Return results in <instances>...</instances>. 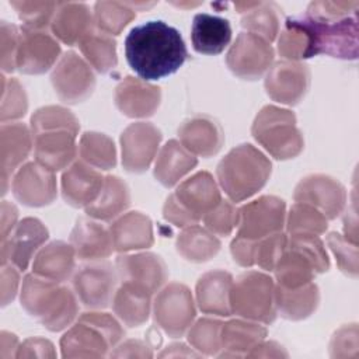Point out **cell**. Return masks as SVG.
Returning a JSON list of instances; mask_svg holds the SVG:
<instances>
[{
	"mask_svg": "<svg viewBox=\"0 0 359 359\" xmlns=\"http://www.w3.org/2000/svg\"><path fill=\"white\" fill-rule=\"evenodd\" d=\"M125 56L143 81H153L174 74L187 60L188 50L177 28L161 20H151L129 31Z\"/></svg>",
	"mask_w": 359,
	"mask_h": 359,
	"instance_id": "1",
	"label": "cell"
},
{
	"mask_svg": "<svg viewBox=\"0 0 359 359\" xmlns=\"http://www.w3.org/2000/svg\"><path fill=\"white\" fill-rule=\"evenodd\" d=\"M198 164L196 156L188 151L181 142L171 139L158 151L154 163V178L165 188L180 182Z\"/></svg>",
	"mask_w": 359,
	"mask_h": 359,
	"instance_id": "30",
	"label": "cell"
},
{
	"mask_svg": "<svg viewBox=\"0 0 359 359\" xmlns=\"http://www.w3.org/2000/svg\"><path fill=\"white\" fill-rule=\"evenodd\" d=\"M294 17L309 38L310 57L317 55H328L344 60L358 57V13L334 20L314 17L307 13Z\"/></svg>",
	"mask_w": 359,
	"mask_h": 359,
	"instance_id": "6",
	"label": "cell"
},
{
	"mask_svg": "<svg viewBox=\"0 0 359 359\" xmlns=\"http://www.w3.org/2000/svg\"><path fill=\"white\" fill-rule=\"evenodd\" d=\"M151 293L129 283L122 282L115 290L112 299V310L116 317L128 327L135 328L144 324L149 318L151 302Z\"/></svg>",
	"mask_w": 359,
	"mask_h": 359,
	"instance_id": "33",
	"label": "cell"
},
{
	"mask_svg": "<svg viewBox=\"0 0 359 359\" xmlns=\"http://www.w3.org/2000/svg\"><path fill=\"white\" fill-rule=\"evenodd\" d=\"M10 6L17 11L22 27L43 31L52 22L57 1H10Z\"/></svg>",
	"mask_w": 359,
	"mask_h": 359,
	"instance_id": "45",
	"label": "cell"
},
{
	"mask_svg": "<svg viewBox=\"0 0 359 359\" xmlns=\"http://www.w3.org/2000/svg\"><path fill=\"white\" fill-rule=\"evenodd\" d=\"M273 56L271 42L258 35L241 32L230 46L226 63L234 76L243 80H257L269 70Z\"/></svg>",
	"mask_w": 359,
	"mask_h": 359,
	"instance_id": "12",
	"label": "cell"
},
{
	"mask_svg": "<svg viewBox=\"0 0 359 359\" xmlns=\"http://www.w3.org/2000/svg\"><path fill=\"white\" fill-rule=\"evenodd\" d=\"M21 306L49 331H62L77 318L76 294L59 282L27 275L21 287Z\"/></svg>",
	"mask_w": 359,
	"mask_h": 359,
	"instance_id": "3",
	"label": "cell"
},
{
	"mask_svg": "<svg viewBox=\"0 0 359 359\" xmlns=\"http://www.w3.org/2000/svg\"><path fill=\"white\" fill-rule=\"evenodd\" d=\"M231 314L245 320L271 324L276 318L275 283L264 272L248 271L233 280L230 290Z\"/></svg>",
	"mask_w": 359,
	"mask_h": 359,
	"instance_id": "9",
	"label": "cell"
},
{
	"mask_svg": "<svg viewBox=\"0 0 359 359\" xmlns=\"http://www.w3.org/2000/svg\"><path fill=\"white\" fill-rule=\"evenodd\" d=\"M3 79V98H1V122L18 119L25 115L28 109L27 94L17 79Z\"/></svg>",
	"mask_w": 359,
	"mask_h": 359,
	"instance_id": "46",
	"label": "cell"
},
{
	"mask_svg": "<svg viewBox=\"0 0 359 359\" xmlns=\"http://www.w3.org/2000/svg\"><path fill=\"white\" fill-rule=\"evenodd\" d=\"M115 269L121 282L133 283L151 294L158 292L168 278L165 262L153 252L119 255Z\"/></svg>",
	"mask_w": 359,
	"mask_h": 359,
	"instance_id": "21",
	"label": "cell"
},
{
	"mask_svg": "<svg viewBox=\"0 0 359 359\" xmlns=\"http://www.w3.org/2000/svg\"><path fill=\"white\" fill-rule=\"evenodd\" d=\"M272 164L250 143L231 149L217 164V181L231 202H243L268 182Z\"/></svg>",
	"mask_w": 359,
	"mask_h": 359,
	"instance_id": "4",
	"label": "cell"
},
{
	"mask_svg": "<svg viewBox=\"0 0 359 359\" xmlns=\"http://www.w3.org/2000/svg\"><path fill=\"white\" fill-rule=\"evenodd\" d=\"M94 15L84 3H57L55 15L50 22L53 35L66 45L79 43L88 32L93 31Z\"/></svg>",
	"mask_w": 359,
	"mask_h": 359,
	"instance_id": "28",
	"label": "cell"
},
{
	"mask_svg": "<svg viewBox=\"0 0 359 359\" xmlns=\"http://www.w3.org/2000/svg\"><path fill=\"white\" fill-rule=\"evenodd\" d=\"M160 142L161 132L153 123H130L121 135L123 168L135 174L144 172L157 156Z\"/></svg>",
	"mask_w": 359,
	"mask_h": 359,
	"instance_id": "16",
	"label": "cell"
},
{
	"mask_svg": "<svg viewBox=\"0 0 359 359\" xmlns=\"http://www.w3.org/2000/svg\"><path fill=\"white\" fill-rule=\"evenodd\" d=\"M320 303L318 286L313 282L296 289L275 285V307L283 318L303 320L313 314Z\"/></svg>",
	"mask_w": 359,
	"mask_h": 359,
	"instance_id": "34",
	"label": "cell"
},
{
	"mask_svg": "<svg viewBox=\"0 0 359 359\" xmlns=\"http://www.w3.org/2000/svg\"><path fill=\"white\" fill-rule=\"evenodd\" d=\"M17 217L18 210L17 208L10 203L8 201H3L1 203V243L7 240V237L11 234L14 227L17 226Z\"/></svg>",
	"mask_w": 359,
	"mask_h": 359,
	"instance_id": "56",
	"label": "cell"
},
{
	"mask_svg": "<svg viewBox=\"0 0 359 359\" xmlns=\"http://www.w3.org/2000/svg\"><path fill=\"white\" fill-rule=\"evenodd\" d=\"M15 69L25 74L48 72L60 55L59 42L48 32L21 27Z\"/></svg>",
	"mask_w": 359,
	"mask_h": 359,
	"instance_id": "17",
	"label": "cell"
},
{
	"mask_svg": "<svg viewBox=\"0 0 359 359\" xmlns=\"http://www.w3.org/2000/svg\"><path fill=\"white\" fill-rule=\"evenodd\" d=\"M358 325H342L335 331L330 342V353L332 358H356L358 356Z\"/></svg>",
	"mask_w": 359,
	"mask_h": 359,
	"instance_id": "50",
	"label": "cell"
},
{
	"mask_svg": "<svg viewBox=\"0 0 359 359\" xmlns=\"http://www.w3.org/2000/svg\"><path fill=\"white\" fill-rule=\"evenodd\" d=\"M18 285L20 275L17 268L13 264L1 265V306H7L15 297Z\"/></svg>",
	"mask_w": 359,
	"mask_h": 359,
	"instance_id": "54",
	"label": "cell"
},
{
	"mask_svg": "<svg viewBox=\"0 0 359 359\" xmlns=\"http://www.w3.org/2000/svg\"><path fill=\"white\" fill-rule=\"evenodd\" d=\"M76 257L83 261H102L114 251L109 229L88 217H79L69 237Z\"/></svg>",
	"mask_w": 359,
	"mask_h": 359,
	"instance_id": "25",
	"label": "cell"
},
{
	"mask_svg": "<svg viewBox=\"0 0 359 359\" xmlns=\"http://www.w3.org/2000/svg\"><path fill=\"white\" fill-rule=\"evenodd\" d=\"M104 180L98 170L77 160L62 175V196L70 206L84 209L97 199Z\"/></svg>",
	"mask_w": 359,
	"mask_h": 359,
	"instance_id": "22",
	"label": "cell"
},
{
	"mask_svg": "<svg viewBox=\"0 0 359 359\" xmlns=\"http://www.w3.org/2000/svg\"><path fill=\"white\" fill-rule=\"evenodd\" d=\"M203 223L206 229L215 236L226 237L234 227H237L238 209L230 201H220L210 212L203 216Z\"/></svg>",
	"mask_w": 359,
	"mask_h": 359,
	"instance_id": "47",
	"label": "cell"
},
{
	"mask_svg": "<svg viewBox=\"0 0 359 359\" xmlns=\"http://www.w3.org/2000/svg\"><path fill=\"white\" fill-rule=\"evenodd\" d=\"M79 119L66 108L48 105L31 116L35 161L52 172L67 168L79 153Z\"/></svg>",
	"mask_w": 359,
	"mask_h": 359,
	"instance_id": "2",
	"label": "cell"
},
{
	"mask_svg": "<svg viewBox=\"0 0 359 359\" xmlns=\"http://www.w3.org/2000/svg\"><path fill=\"white\" fill-rule=\"evenodd\" d=\"M279 7L275 3L255 1V4L243 13L241 27L247 29V32L258 35L268 42H272L278 34L280 27V15Z\"/></svg>",
	"mask_w": 359,
	"mask_h": 359,
	"instance_id": "39",
	"label": "cell"
},
{
	"mask_svg": "<svg viewBox=\"0 0 359 359\" xmlns=\"http://www.w3.org/2000/svg\"><path fill=\"white\" fill-rule=\"evenodd\" d=\"M278 52L290 62H299L310 57L309 38L297 22L296 17H287L279 32Z\"/></svg>",
	"mask_w": 359,
	"mask_h": 359,
	"instance_id": "43",
	"label": "cell"
},
{
	"mask_svg": "<svg viewBox=\"0 0 359 359\" xmlns=\"http://www.w3.org/2000/svg\"><path fill=\"white\" fill-rule=\"evenodd\" d=\"M79 156L84 163L98 170H111L116 164L114 140L98 132H84L81 135Z\"/></svg>",
	"mask_w": 359,
	"mask_h": 359,
	"instance_id": "40",
	"label": "cell"
},
{
	"mask_svg": "<svg viewBox=\"0 0 359 359\" xmlns=\"http://www.w3.org/2000/svg\"><path fill=\"white\" fill-rule=\"evenodd\" d=\"M121 324L108 313H83L60 339L63 358H101L123 338Z\"/></svg>",
	"mask_w": 359,
	"mask_h": 359,
	"instance_id": "5",
	"label": "cell"
},
{
	"mask_svg": "<svg viewBox=\"0 0 359 359\" xmlns=\"http://www.w3.org/2000/svg\"><path fill=\"white\" fill-rule=\"evenodd\" d=\"M130 3L97 1L94 6V25L108 35H119L122 29L136 17Z\"/></svg>",
	"mask_w": 359,
	"mask_h": 359,
	"instance_id": "41",
	"label": "cell"
},
{
	"mask_svg": "<svg viewBox=\"0 0 359 359\" xmlns=\"http://www.w3.org/2000/svg\"><path fill=\"white\" fill-rule=\"evenodd\" d=\"M358 10H359V1L321 0V1H311L307 6L306 13L314 17L334 20V18H342L353 13H358Z\"/></svg>",
	"mask_w": 359,
	"mask_h": 359,
	"instance_id": "51",
	"label": "cell"
},
{
	"mask_svg": "<svg viewBox=\"0 0 359 359\" xmlns=\"http://www.w3.org/2000/svg\"><path fill=\"white\" fill-rule=\"evenodd\" d=\"M178 254L191 262H205L213 258L220 247V240L198 224L184 227L175 243Z\"/></svg>",
	"mask_w": 359,
	"mask_h": 359,
	"instance_id": "37",
	"label": "cell"
},
{
	"mask_svg": "<svg viewBox=\"0 0 359 359\" xmlns=\"http://www.w3.org/2000/svg\"><path fill=\"white\" fill-rule=\"evenodd\" d=\"M327 244L331 248L338 268L348 276H358V247L349 243L342 234L331 231L327 236Z\"/></svg>",
	"mask_w": 359,
	"mask_h": 359,
	"instance_id": "49",
	"label": "cell"
},
{
	"mask_svg": "<svg viewBox=\"0 0 359 359\" xmlns=\"http://www.w3.org/2000/svg\"><path fill=\"white\" fill-rule=\"evenodd\" d=\"M79 48L88 65L98 73L108 74L116 69V42L111 35L93 29L79 42Z\"/></svg>",
	"mask_w": 359,
	"mask_h": 359,
	"instance_id": "38",
	"label": "cell"
},
{
	"mask_svg": "<svg viewBox=\"0 0 359 359\" xmlns=\"http://www.w3.org/2000/svg\"><path fill=\"white\" fill-rule=\"evenodd\" d=\"M130 205V192L128 185L115 175H107L97 199L84 208L87 216L108 222L121 215Z\"/></svg>",
	"mask_w": 359,
	"mask_h": 359,
	"instance_id": "35",
	"label": "cell"
},
{
	"mask_svg": "<svg viewBox=\"0 0 359 359\" xmlns=\"http://www.w3.org/2000/svg\"><path fill=\"white\" fill-rule=\"evenodd\" d=\"M201 353H195L192 351H188L184 344H172L167 346L163 352L158 353V356H199Z\"/></svg>",
	"mask_w": 359,
	"mask_h": 359,
	"instance_id": "57",
	"label": "cell"
},
{
	"mask_svg": "<svg viewBox=\"0 0 359 359\" xmlns=\"http://www.w3.org/2000/svg\"><path fill=\"white\" fill-rule=\"evenodd\" d=\"M286 241L287 237L282 231L255 240L254 265H258L264 271H273L286 247Z\"/></svg>",
	"mask_w": 359,
	"mask_h": 359,
	"instance_id": "48",
	"label": "cell"
},
{
	"mask_svg": "<svg viewBox=\"0 0 359 359\" xmlns=\"http://www.w3.org/2000/svg\"><path fill=\"white\" fill-rule=\"evenodd\" d=\"M118 273L108 261H91L73 276V287L79 300L88 309H105L114 299Z\"/></svg>",
	"mask_w": 359,
	"mask_h": 359,
	"instance_id": "14",
	"label": "cell"
},
{
	"mask_svg": "<svg viewBox=\"0 0 359 359\" xmlns=\"http://www.w3.org/2000/svg\"><path fill=\"white\" fill-rule=\"evenodd\" d=\"M178 136L188 151L201 157L216 154L224 142L220 125L206 115H196L184 121L178 128Z\"/></svg>",
	"mask_w": 359,
	"mask_h": 359,
	"instance_id": "24",
	"label": "cell"
},
{
	"mask_svg": "<svg viewBox=\"0 0 359 359\" xmlns=\"http://www.w3.org/2000/svg\"><path fill=\"white\" fill-rule=\"evenodd\" d=\"M285 222V201L273 195H262L238 209L237 237L259 240L280 233Z\"/></svg>",
	"mask_w": 359,
	"mask_h": 359,
	"instance_id": "11",
	"label": "cell"
},
{
	"mask_svg": "<svg viewBox=\"0 0 359 359\" xmlns=\"http://www.w3.org/2000/svg\"><path fill=\"white\" fill-rule=\"evenodd\" d=\"M195 314L194 297L185 285L172 282L157 292L153 302V317L168 337H182L192 325Z\"/></svg>",
	"mask_w": 359,
	"mask_h": 359,
	"instance_id": "10",
	"label": "cell"
},
{
	"mask_svg": "<svg viewBox=\"0 0 359 359\" xmlns=\"http://www.w3.org/2000/svg\"><path fill=\"white\" fill-rule=\"evenodd\" d=\"M293 199L318 209L327 220L342 213L346 203L345 187L334 177L325 174H310L299 181Z\"/></svg>",
	"mask_w": 359,
	"mask_h": 359,
	"instance_id": "15",
	"label": "cell"
},
{
	"mask_svg": "<svg viewBox=\"0 0 359 359\" xmlns=\"http://www.w3.org/2000/svg\"><path fill=\"white\" fill-rule=\"evenodd\" d=\"M114 250L129 252L149 248L154 243L153 226L149 216L142 212H128L109 226Z\"/></svg>",
	"mask_w": 359,
	"mask_h": 359,
	"instance_id": "27",
	"label": "cell"
},
{
	"mask_svg": "<svg viewBox=\"0 0 359 359\" xmlns=\"http://www.w3.org/2000/svg\"><path fill=\"white\" fill-rule=\"evenodd\" d=\"M115 105L129 118L151 116L161 101L160 87L151 86L142 79L125 77L115 88Z\"/></svg>",
	"mask_w": 359,
	"mask_h": 359,
	"instance_id": "23",
	"label": "cell"
},
{
	"mask_svg": "<svg viewBox=\"0 0 359 359\" xmlns=\"http://www.w3.org/2000/svg\"><path fill=\"white\" fill-rule=\"evenodd\" d=\"M11 191L22 205L32 208L49 205L57 194L55 172L36 161L27 163L14 174Z\"/></svg>",
	"mask_w": 359,
	"mask_h": 359,
	"instance_id": "20",
	"label": "cell"
},
{
	"mask_svg": "<svg viewBox=\"0 0 359 359\" xmlns=\"http://www.w3.org/2000/svg\"><path fill=\"white\" fill-rule=\"evenodd\" d=\"M327 217L314 206L303 202H294L286 217L289 234H316L325 233Z\"/></svg>",
	"mask_w": 359,
	"mask_h": 359,
	"instance_id": "42",
	"label": "cell"
},
{
	"mask_svg": "<svg viewBox=\"0 0 359 359\" xmlns=\"http://www.w3.org/2000/svg\"><path fill=\"white\" fill-rule=\"evenodd\" d=\"M309 86L310 70L300 62H276L265 77L266 94L273 101L286 105H296L307 93Z\"/></svg>",
	"mask_w": 359,
	"mask_h": 359,
	"instance_id": "19",
	"label": "cell"
},
{
	"mask_svg": "<svg viewBox=\"0 0 359 359\" xmlns=\"http://www.w3.org/2000/svg\"><path fill=\"white\" fill-rule=\"evenodd\" d=\"M191 41L196 52L219 55L231 41V25L229 20L223 17L198 13L192 21Z\"/></svg>",
	"mask_w": 359,
	"mask_h": 359,
	"instance_id": "29",
	"label": "cell"
},
{
	"mask_svg": "<svg viewBox=\"0 0 359 359\" xmlns=\"http://www.w3.org/2000/svg\"><path fill=\"white\" fill-rule=\"evenodd\" d=\"M251 133L254 139L278 160H289L299 156L304 146L294 114L275 105H265L257 114Z\"/></svg>",
	"mask_w": 359,
	"mask_h": 359,
	"instance_id": "8",
	"label": "cell"
},
{
	"mask_svg": "<svg viewBox=\"0 0 359 359\" xmlns=\"http://www.w3.org/2000/svg\"><path fill=\"white\" fill-rule=\"evenodd\" d=\"M222 325L215 318H199L188 330V342L201 355H217L222 349Z\"/></svg>",
	"mask_w": 359,
	"mask_h": 359,
	"instance_id": "44",
	"label": "cell"
},
{
	"mask_svg": "<svg viewBox=\"0 0 359 359\" xmlns=\"http://www.w3.org/2000/svg\"><path fill=\"white\" fill-rule=\"evenodd\" d=\"M34 146L32 133L24 123L1 125V178L3 194H6L8 177L20 168Z\"/></svg>",
	"mask_w": 359,
	"mask_h": 359,
	"instance_id": "32",
	"label": "cell"
},
{
	"mask_svg": "<svg viewBox=\"0 0 359 359\" xmlns=\"http://www.w3.org/2000/svg\"><path fill=\"white\" fill-rule=\"evenodd\" d=\"M220 201V191L212 174L199 171L182 181L165 199L163 216L168 223L184 229L198 224Z\"/></svg>",
	"mask_w": 359,
	"mask_h": 359,
	"instance_id": "7",
	"label": "cell"
},
{
	"mask_svg": "<svg viewBox=\"0 0 359 359\" xmlns=\"http://www.w3.org/2000/svg\"><path fill=\"white\" fill-rule=\"evenodd\" d=\"M76 252L72 244L65 241H52L42 247L32 261V273L55 280L65 282L74 271Z\"/></svg>",
	"mask_w": 359,
	"mask_h": 359,
	"instance_id": "31",
	"label": "cell"
},
{
	"mask_svg": "<svg viewBox=\"0 0 359 359\" xmlns=\"http://www.w3.org/2000/svg\"><path fill=\"white\" fill-rule=\"evenodd\" d=\"M266 337V328L257 321L231 320L222 325V349L220 356L247 355L252 348Z\"/></svg>",
	"mask_w": 359,
	"mask_h": 359,
	"instance_id": "36",
	"label": "cell"
},
{
	"mask_svg": "<svg viewBox=\"0 0 359 359\" xmlns=\"http://www.w3.org/2000/svg\"><path fill=\"white\" fill-rule=\"evenodd\" d=\"M233 276L222 269L203 273L196 282V304L205 314L220 317L231 316L230 290Z\"/></svg>",
	"mask_w": 359,
	"mask_h": 359,
	"instance_id": "26",
	"label": "cell"
},
{
	"mask_svg": "<svg viewBox=\"0 0 359 359\" xmlns=\"http://www.w3.org/2000/svg\"><path fill=\"white\" fill-rule=\"evenodd\" d=\"M48 237V229L41 220L36 217L22 219L1 243V265L8 261L18 271H25Z\"/></svg>",
	"mask_w": 359,
	"mask_h": 359,
	"instance_id": "18",
	"label": "cell"
},
{
	"mask_svg": "<svg viewBox=\"0 0 359 359\" xmlns=\"http://www.w3.org/2000/svg\"><path fill=\"white\" fill-rule=\"evenodd\" d=\"M55 358L56 352L53 349V345L50 341L45 339V338H39V337H34V338H28L25 339L20 348L18 352L15 353V358Z\"/></svg>",
	"mask_w": 359,
	"mask_h": 359,
	"instance_id": "53",
	"label": "cell"
},
{
	"mask_svg": "<svg viewBox=\"0 0 359 359\" xmlns=\"http://www.w3.org/2000/svg\"><path fill=\"white\" fill-rule=\"evenodd\" d=\"M50 81L56 95L65 104L86 101L95 87V76L90 65L72 50L59 59Z\"/></svg>",
	"mask_w": 359,
	"mask_h": 359,
	"instance_id": "13",
	"label": "cell"
},
{
	"mask_svg": "<svg viewBox=\"0 0 359 359\" xmlns=\"http://www.w3.org/2000/svg\"><path fill=\"white\" fill-rule=\"evenodd\" d=\"M111 356H130V358H150L153 356V352L150 346H147L140 339H128L123 344H121L116 351L111 352Z\"/></svg>",
	"mask_w": 359,
	"mask_h": 359,
	"instance_id": "55",
	"label": "cell"
},
{
	"mask_svg": "<svg viewBox=\"0 0 359 359\" xmlns=\"http://www.w3.org/2000/svg\"><path fill=\"white\" fill-rule=\"evenodd\" d=\"M20 35L21 31L14 24L1 21V69L4 73L15 69Z\"/></svg>",
	"mask_w": 359,
	"mask_h": 359,
	"instance_id": "52",
	"label": "cell"
}]
</instances>
